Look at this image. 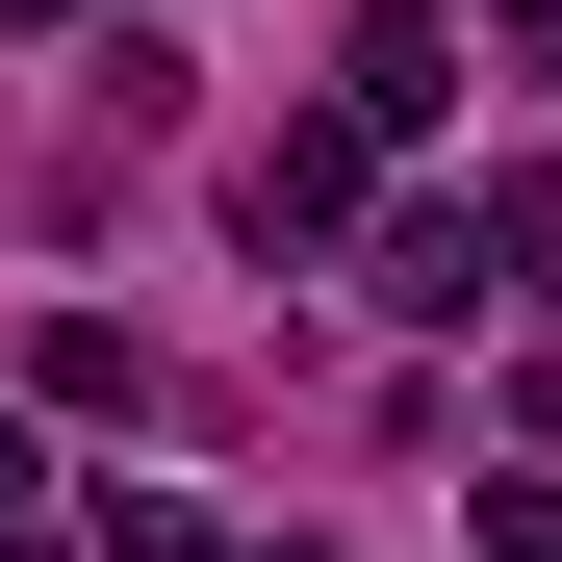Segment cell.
<instances>
[{"mask_svg": "<svg viewBox=\"0 0 562 562\" xmlns=\"http://www.w3.org/2000/svg\"><path fill=\"white\" fill-rule=\"evenodd\" d=\"M231 231H256V256H333V231H358V128H281V154L231 179Z\"/></svg>", "mask_w": 562, "mask_h": 562, "instance_id": "obj_1", "label": "cell"}, {"mask_svg": "<svg viewBox=\"0 0 562 562\" xmlns=\"http://www.w3.org/2000/svg\"><path fill=\"white\" fill-rule=\"evenodd\" d=\"M460 103V26H435V0H384V26H358V154H409Z\"/></svg>", "mask_w": 562, "mask_h": 562, "instance_id": "obj_2", "label": "cell"}, {"mask_svg": "<svg viewBox=\"0 0 562 562\" xmlns=\"http://www.w3.org/2000/svg\"><path fill=\"white\" fill-rule=\"evenodd\" d=\"M384 307H409V333H460V307H486V256H460V205H409V231H384Z\"/></svg>", "mask_w": 562, "mask_h": 562, "instance_id": "obj_3", "label": "cell"}, {"mask_svg": "<svg viewBox=\"0 0 562 562\" xmlns=\"http://www.w3.org/2000/svg\"><path fill=\"white\" fill-rule=\"evenodd\" d=\"M486 562H562V486H486Z\"/></svg>", "mask_w": 562, "mask_h": 562, "instance_id": "obj_4", "label": "cell"}, {"mask_svg": "<svg viewBox=\"0 0 562 562\" xmlns=\"http://www.w3.org/2000/svg\"><path fill=\"white\" fill-rule=\"evenodd\" d=\"M0 512H26V435H0Z\"/></svg>", "mask_w": 562, "mask_h": 562, "instance_id": "obj_5", "label": "cell"}, {"mask_svg": "<svg viewBox=\"0 0 562 562\" xmlns=\"http://www.w3.org/2000/svg\"><path fill=\"white\" fill-rule=\"evenodd\" d=\"M0 26H52V0H0Z\"/></svg>", "mask_w": 562, "mask_h": 562, "instance_id": "obj_6", "label": "cell"}]
</instances>
